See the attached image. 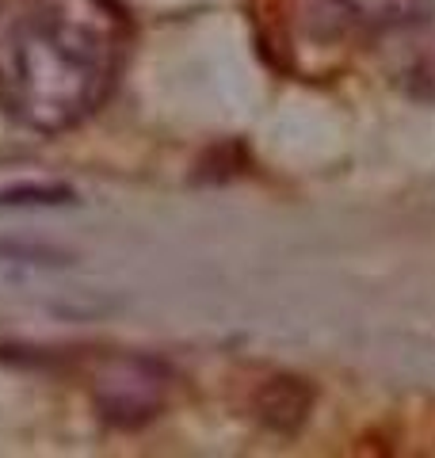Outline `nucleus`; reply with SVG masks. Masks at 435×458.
I'll return each instance as SVG.
<instances>
[{"mask_svg": "<svg viewBox=\"0 0 435 458\" xmlns=\"http://www.w3.org/2000/svg\"><path fill=\"white\" fill-rule=\"evenodd\" d=\"M115 0H20L0 23V107L35 134H62L104 107L123 69Z\"/></svg>", "mask_w": 435, "mask_h": 458, "instance_id": "f257e3e1", "label": "nucleus"}, {"mask_svg": "<svg viewBox=\"0 0 435 458\" xmlns=\"http://www.w3.org/2000/svg\"><path fill=\"white\" fill-rule=\"evenodd\" d=\"M165 405V367L153 360H115L96 382V409L115 428L149 424Z\"/></svg>", "mask_w": 435, "mask_h": 458, "instance_id": "f03ea898", "label": "nucleus"}, {"mask_svg": "<svg viewBox=\"0 0 435 458\" xmlns=\"http://www.w3.org/2000/svg\"><path fill=\"white\" fill-rule=\"evenodd\" d=\"M252 412L271 432L294 436L313 412V386L294 375H275L268 382H260V390L252 394Z\"/></svg>", "mask_w": 435, "mask_h": 458, "instance_id": "7ed1b4c3", "label": "nucleus"}, {"mask_svg": "<svg viewBox=\"0 0 435 458\" xmlns=\"http://www.w3.org/2000/svg\"><path fill=\"white\" fill-rule=\"evenodd\" d=\"M77 203V191L62 188V183H16V188H4L0 191V207H69Z\"/></svg>", "mask_w": 435, "mask_h": 458, "instance_id": "20e7f679", "label": "nucleus"}]
</instances>
